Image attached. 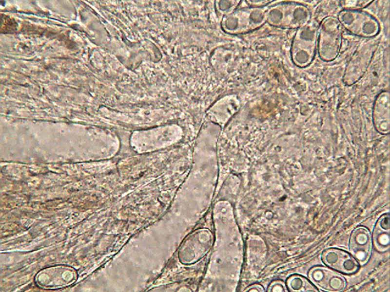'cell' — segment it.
Returning <instances> with one entry per match:
<instances>
[{"mask_svg": "<svg viewBox=\"0 0 390 292\" xmlns=\"http://www.w3.org/2000/svg\"><path fill=\"white\" fill-rule=\"evenodd\" d=\"M339 18L347 30L358 36H374L379 30L376 20L370 15L362 12L345 10L340 13Z\"/></svg>", "mask_w": 390, "mask_h": 292, "instance_id": "1", "label": "cell"}, {"mask_svg": "<svg viewBox=\"0 0 390 292\" xmlns=\"http://www.w3.org/2000/svg\"><path fill=\"white\" fill-rule=\"evenodd\" d=\"M308 277L314 285L328 292L343 291L347 285L342 275L325 266L313 267L308 272Z\"/></svg>", "mask_w": 390, "mask_h": 292, "instance_id": "3", "label": "cell"}, {"mask_svg": "<svg viewBox=\"0 0 390 292\" xmlns=\"http://www.w3.org/2000/svg\"><path fill=\"white\" fill-rule=\"evenodd\" d=\"M300 40L298 45L300 51L299 61L301 65L305 67L309 65L312 60L316 51V32L311 27H305L300 32Z\"/></svg>", "mask_w": 390, "mask_h": 292, "instance_id": "6", "label": "cell"}, {"mask_svg": "<svg viewBox=\"0 0 390 292\" xmlns=\"http://www.w3.org/2000/svg\"><path fill=\"white\" fill-rule=\"evenodd\" d=\"M321 259L330 268L345 274H354L359 269V264L351 254L338 248L325 250Z\"/></svg>", "mask_w": 390, "mask_h": 292, "instance_id": "4", "label": "cell"}, {"mask_svg": "<svg viewBox=\"0 0 390 292\" xmlns=\"http://www.w3.org/2000/svg\"><path fill=\"white\" fill-rule=\"evenodd\" d=\"M389 214L382 215L377 219L373 230L372 241L376 251L385 252L390 247Z\"/></svg>", "mask_w": 390, "mask_h": 292, "instance_id": "7", "label": "cell"}, {"mask_svg": "<svg viewBox=\"0 0 390 292\" xmlns=\"http://www.w3.org/2000/svg\"><path fill=\"white\" fill-rule=\"evenodd\" d=\"M340 26L336 20L323 23L319 33V52L323 59L330 61L337 55L340 45Z\"/></svg>", "mask_w": 390, "mask_h": 292, "instance_id": "2", "label": "cell"}, {"mask_svg": "<svg viewBox=\"0 0 390 292\" xmlns=\"http://www.w3.org/2000/svg\"><path fill=\"white\" fill-rule=\"evenodd\" d=\"M292 291L298 292H317L318 290L310 280L301 275L293 276L291 281Z\"/></svg>", "mask_w": 390, "mask_h": 292, "instance_id": "8", "label": "cell"}, {"mask_svg": "<svg viewBox=\"0 0 390 292\" xmlns=\"http://www.w3.org/2000/svg\"><path fill=\"white\" fill-rule=\"evenodd\" d=\"M372 245L371 235L367 228L359 226L352 231L350 239L349 250L351 254L360 265H364L369 260Z\"/></svg>", "mask_w": 390, "mask_h": 292, "instance_id": "5", "label": "cell"}]
</instances>
